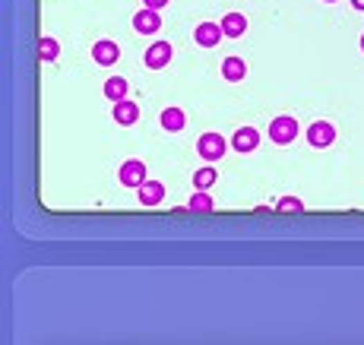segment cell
<instances>
[{"instance_id": "obj_21", "label": "cell", "mask_w": 364, "mask_h": 345, "mask_svg": "<svg viewBox=\"0 0 364 345\" xmlns=\"http://www.w3.org/2000/svg\"><path fill=\"white\" fill-rule=\"evenodd\" d=\"M352 7H355V10H364V0H352Z\"/></svg>"}, {"instance_id": "obj_12", "label": "cell", "mask_w": 364, "mask_h": 345, "mask_svg": "<svg viewBox=\"0 0 364 345\" xmlns=\"http://www.w3.org/2000/svg\"><path fill=\"white\" fill-rule=\"evenodd\" d=\"M222 32H225V38H241L247 32V16L244 13H225L222 16Z\"/></svg>"}, {"instance_id": "obj_18", "label": "cell", "mask_w": 364, "mask_h": 345, "mask_svg": "<svg viewBox=\"0 0 364 345\" xmlns=\"http://www.w3.org/2000/svg\"><path fill=\"white\" fill-rule=\"evenodd\" d=\"M216 178H219V174H216V168H200V171H194V187L197 190H209V187H212V184H216Z\"/></svg>"}, {"instance_id": "obj_14", "label": "cell", "mask_w": 364, "mask_h": 345, "mask_svg": "<svg viewBox=\"0 0 364 345\" xmlns=\"http://www.w3.org/2000/svg\"><path fill=\"white\" fill-rule=\"evenodd\" d=\"M222 76L228 80V83H241L247 76V64L241 57H225L222 60Z\"/></svg>"}, {"instance_id": "obj_16", "label": "cell", "mask_w": 364, "mask_h": 345, "mask_svg": "<svg viewBox=\"0 0 364 345\" xmlns=\"http://www.w3.org/2000/svg\"><path fill=\"white\" fill-rule=\"evenodd\" d=\"M127 92H130V86H127L124 76H111V80L104 83V98H108V102H120V98H127Z\"/></svg>"}, {"instance_id": "obj_8", "label": "cell", "mask_w": 364, "mask_h": 345, "mask_svg": "<svg viewBox=\"0 0 364 345\" xmlns=\"http://www.w3.org/2000/svg\"><path fill=\"white\" fill-rule=\"evenodd\" d=\"M194 38H197V45L200 48H216L225 38L222 23H200L197 26V32H194Z\"/></svg>"}, {"instance_id": "obj_19", "label": "cell", "mask_w": 364, "mask_h": 345, "mask_svg": "<svg viewBox=\"0 0 364 345\" xmlns=\"http://www.w3.org/2000/svg\"><path fill=\"white\" fill-rule=\"evenodd\" d=\"M275 212H304V203L298 200V196H282V200L275 203Z\"/></svg>"}, {"instance_id": "obj_5", "label": "cell", "mask_w": 364, "mask_h": 345, "mask_svg": "<svg viewBox=\"0 0 364 345\" xmlns=\"http://www.w3.org/2000/svg\"><path fill=\"white\" fill-rule=\"evenodd\" d=\"M118 57H120V48H118V41H111V38H102V41L92 45V60L102 64V67H114Z\"/></svg>"}, {"instance_id": "obj_22", "label": "cell", "mask_w": 364, "mask_h": 345, "mask_svg": "<svg viewBox=\"0 0 364 345\" xmlns=\"http://www.w3.org/2000/svg\"><path fill=\"white\" fill-rule=\"evenodd\" d=\"M361 51H364V35H361Z\"/></svg>"}, {"instance_id": "obj_9", "label": "cell", "mask_w": 364, "mask_h": 345, "mask_svg": "<svg viewBox=\"0 0 364 345\" xmlns=\"http://www.w3.org/2000/svg\"><path fill=\"white\" fill-rule=\"evenodd\" d=\"M136 190H140V203H143V206H162V200H165V184H162V180H149L146 178Z\"/></svg>"}, {"instance_id": "obj_3", "label": "cell", "mask_w": 364, "mask_h": 345, "mask_svg": "<svg viewBox=\"0 0 364 345\" xmlns=\"http://www.w3.org/2000/svg\"><path fill=\"white\" fill-rule=\"evenodd\" d=\"M333 140H336V127L329 120H317V124L307 127V143L313 149H327V146H333Z\"/></svg>"}, {"instance_id": "obj_4", "label": "cell", "mask_w": 364, "mask_h": 345, "mask_svg": "<svg viewBox=\"0 0 364 345\" xmlns=\"http://www.w3.org/2000/svg\"><path fill=\"white\" fill-rule=\"evenodd\" d=\"M120 184L124 187H140L143 180H146V162H140V158H130V162H124L118 171Z\"/></svg>"}, {"instance_id": "obj_7", "label": "cell", "mask_w": 364, "mask_h": 345, "mask_svg": "<svg viewBox=\"0 0 364 345\" xmlns=\"http://www.w3.org/2000/svg\"><path fill=\"white\" fill-rule=\"evenodd\" d=\"M260 146V133H257V127H241V130H235L231 133V149L235 152H253Z\"/></svg>"}, {"instance_id": "obj_6", "label": "cell", "mask_w": 364, "mask_h": 345, "mask_svg": "<svg viewBox=\"0 0 364 345\" xmlns=\"http://www.w3.org/2000/svg\"><path fill=\"white\" fill-rule=\"evenodd\" d=\"M134 29L140 32V35H156V32L162 29V16H158V10H149V7L136 10Z\"/></svg>"}, {"instance_id": "obj_20", "label": "cell", "mask_w": 364, "mask_h": 345, "mask_svg": "<svg viewBox=\"0 0 364 345\" xmlns=\"http://www.w3.org/2000/svg\"><path fill=\"white\" fill-rule=\"evenodd\" d=\"M143 7H149V10H162V7H168V0H143Z\"/></svg>"}, {"instance_id": "obj_10", "label": "cell", "mask_w": 364, "mask_h": 345, "mask_svg": "<svg viewBox=\"0 0 364 345\" xmlns=\"http://www.w3.org/2000/svg\"><path fill=\"white\" fill-rule=\"evenodd\" d=\"M114 120H118L120 127H130V124L140 120V108L130 98H120V102H114Z\"/></svg>"}, {"instance_id": "obj_15", "label": "cell", "mask_w": 364, "mask_h": 345, "mask_svg": "<svg viewBox=\"0 0 364 345\" xmlns=\"http://www.w3.org/2000/svg\"><path fill=\"white\" fill-rule=\"evenodd\" d=\"M60 57V45L54 41L51 35H42L38 38V60H45V64H54Z\"/></svg>"}, {"instance_id": "obj_11", "label": "cell", "mask_w": 364, "mask_h": 345, "mask_svg": "<svg viewBox=\"0 0 364 345\" xmlns=\"http://www.w3.org/2000/svg\"><path fill=\"white\" fill-rule=\"evenodd\" d=\"M168 60H171V45L168 41H156V45L146 51V67H152V70L168 67Z\"/></svg>"}, {"instance_id": "obj_2", "label": "cell", "mask_w": 364, "mask_h": 345, "mask_svg": "<svg viewBox=\"0 0 364 345\" xmlns=\"http://www.w3.org/2000/svg\"><path fill=\"white\" fill-rule=\"evenodd\" d=\"M295 136H298V120L295 118H289V114L273 118V124H269V140H273V143L289 146Z\"/></svg>"}, {"instance_id": "obj_13", "label": "cell", "mask_w": 364, "mask_h": 345, "mask_svg": "<svg viewBox=\"0 0 364 345\" xmlns=\"http://www.w3.org/2000/svg\"><path fill=\"white\" fill-rule=\"evenodd\" d=\"M187 127V114L181 111V108H165L162 111V130H168V133H178V130Z\"/></svg>"}, {"instance_id": "obj_17", "label": "cell", "mask_w": 364, "mask_h": 345, "mask_svg": "<svg viewBox=\"0 0 364 345\" xmlns=\"http://www.w3.org/2000/svg\"><path fill=\"white\" fill-rule=\"evenodd\" d=\"M187 209L190 212H212L216 209V203H212L209 190H197V194L190 196V203H187Z\"/></svg>"}, {"instance_id": "obj_23", "label": "cell", "mask_w": 364, "mask_h": 345, "mask_svg": "<svg viewBox=\"0 0 364 345\" xmlns=\"http://www.w3.org/2000/svg\"><path fill=\"white\" fill-rule=\"evenodd\" d=\"M327 3H336V0H327Z\"/></svg>"}, {"instance_id": "obj_1", "label": "cell", "mask_w": 364, "mask_h": 345, "mask_svg": "<svg viewBox=\"0 0 364 345\" xmlns=\"http://www.w3.org/2000/svg\"><path fill=\"white\" fill-rule=\"evenodd\" d=\"M197 152H200V158H206V162H216V158H222L225 152H228V140H225L222 133H203L200 140H197Z\"/></svg>"}]
</instances>
